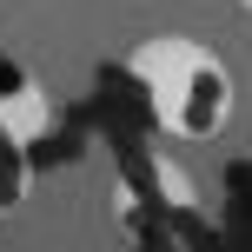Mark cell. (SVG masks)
<instances>
[{"mask_svg":"<svg viewBox=\"0 0 252 252\" xmlns=\"http://www.w3.org/2000/svg\"><path fill=\"white\" fill-rule=\"evenodd\" d=\"M126 73L146 93V113L166 139H219L232 126V106H239V80H232L226 53L206 47L192 33H146L133 53H126Z\"/></svg>","mask_w":252,"mask_h":252,"instance_id":"obj_1","label":"cell"},{"mask_svg":"<svg viewBox=\"0 0 252 252\" xmlns=\"http://www.w3.org/2000/svg\"><path fill=\"white\" fill-rule=\"evenodd\" d=\"M239 7H246V0H239Z\"/></svg>","mask_w":252,"mask_h":252,"instance_id":"obj_2","label":"cell"}]
</instances>
